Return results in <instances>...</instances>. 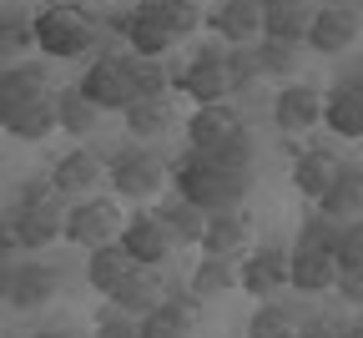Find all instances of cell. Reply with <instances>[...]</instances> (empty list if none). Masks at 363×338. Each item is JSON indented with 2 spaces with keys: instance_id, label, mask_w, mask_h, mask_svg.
<instances>
[{
  "instance_id": "cell-1",
  "label": "cell",
  "mask_w": 363,
  "mask_h": 338,
  "mask_svg": "<svg viewBox=\"0 0 363 338\" xmlns=\"http://www.w3.org/2000/svg\"><path fill=\"white\" fill-rule=\"evenodd\" d=\"M66 192L45 177H26L16 192V212L6 222V248H51L56 237H66Z\"/></svg>"
},
{
  "instance_id": "cell-2",
  "label": "cell",
  "mask_w": 363,
  "mask_h": 338,
  "mask_svg": "<svg viewBox=\"0 0 363 338\" xmlns=\"http://www.w3.org/2000/svg\"><path fill=\"white\" fill-rule=\"evenodd\" d=\"M172 182L187 202H197L202 212H233L238 202H247L252 192V172L247 167H222L217 157L187 147V157H182L172 167Z\"/></svg>"
},
{
  "instance_id": "cell-3",
  "label": "cell",
  "mask_w": 363,
  "mask_h": 338,
  "mask_svg": "<svg viewBox=\"0 0 363 338\" xmlns=\"http://www.w3.org/2000/svg\"><path fill=\"white\" fill-rule=\"evenodd\" d=\"M101 111H126L136 96H147V81H142V56L136 51H101L96 61L86 66V76L76 81Z\"/></svg>"
},
{
  "instance_id": "cell-4",
  "label": "cell",
  "mask_w": 363,
  "mask_h": 338,
  "mask_svg": "<svg viewBox=\"0 0 363 338\" xmlns=\"http://www.w3.org/2000/svg\"><path fill=\"white\" fill-rule=\"evenodd\" d=\"M35 36H40L35 51H45L51 61H76L101 40V26H96L91 11H81L76 0H66V6H45L35 16Z\"/></svg>"
},
{
  "instance_id": "cell-5",
  "label": "cell",
  "mask_w": 363,
  "mask_h": 338,
  "mask_svg": "<svg viewBox=\"0 0 363 338\" xmlns=\"http://www.w3.org/2000/svg\"><path fill=\"white\" fill-rule=\"evenodd\" d=\"M172 91L192 96L197 107H207V102H233V91H238V81H233V45H222V36H217L212 45H202L197 61L182 71V76H172Z\"/></svg>"
},
{
  "instance_id": "cell-6",
  "label": "cell",
  "mask_w": 363,
  "mask_h": 338,
  "mask_svg": "<svg viewBox=\"0 0 363 338\" xmlns=\"http://www.w3.org/2000/svg\"><path fill=\"white\" fill-rule=\"evenodd\" d=\"M111 192L116 197H126V202H152V197H162V187H167V162L162 157H152L147 147H126V152H116L111 162Z\"/></svg>"
},
{
  "instance_id": "cell-7",
  "label": "cell",
  "mask_w": 363,
  "mask_h": 338,
  "mask_svg": "<svg viewBox=\"0 0 363 338\" xmlns=\"http://www.w3.org/2000/svg\"><path fill=\"white\" fill-rule=\"evenodd\" d=\"M121 232H126V217L111 197H81L66 212V243H76L86 253L101 243H121Z\"/></svg>"
},
{
  "instance_id": "cell-8",
  "label": "cell",
  "mask_w": 363,
  "mask_h": 338,
  "mask_svg": "<svg viewBox=\"0 0 363 338\" xmlns=\"http://www.w3.org/2000/svg\"><path fill=\"white\" fill-rule=\"evenodd\" d=\"M323 111H328V91H318L308 76H303V81H288V86L278 91V102H272V121H278L283 136L313 131L318 121H323Z\"/></svg>"
},
{
  "instance_id": "cell-9",
  "label": "cell",
  "mask_w": 363,
  "mask_h": 338,
  "mask_svg": "<svg viewBox=\"0 0 363 338\" xmlns=\"http://www.w3.org/2000/svg\"><path fill=\"white\" fill-rule=\"evenodd\" d=\"M358 36H363V16H358V6H318V16H313V31H308V51H318V56H343V51H353L358 45Z\"/></svg>"
},
{
  "instance_id": "cell-10",
  "label": "cell",
  "mask_w": 363,
  "mask_h": 338,
  "mask_svg": "<svg viewBox=\"0 0 363 338\" xmlns=\"http://www.w3.org/2000/svg\"><path fill=\"white\" fill-rule=\"evenodd\" d=\"M242 288L257 303L272 298L278 288H293V253L278 248V243H262V248L242 253Z\"/></svg>"
},
{
  "instance_id": "cell-11",
  "label": "cell",
  "mask_w": 363,
  "mask_h": 338,
  "mask_svg": "<svg viewBox=\"0 0 363 338\" xmlns=\"http://www.w3.org/2000/svg\"><path fill=\"white\" fill-rule=\"evenodd\" d=\"M126 45H131L142 61H162L172 45H177V31L167 26L162 0H142V6L126 16Z\"/></svg>"
},
{
  "instance_id": "cell-12",
  "label": "cell",
  "mask_w": 363,
  "mask_h": 338,
  "mask_svg": "<svg viewBox=\"0 0 363 338\" xmlns=\"http://www.w3.org/2000/svg\"><path fill=\"white\" fill-rule=\"evenodd\" d=\"M121 243H126V253L142 263V268H162L172 258V248H177V232L167 227L162 212H136V217H126Z\"/></svg>"
},
{
  "instance_id": "cell-13",
  "label": "cell",
  "mask_w": 363,
  "mask_h": 338,
  "mask_svg": "<svg viewBox=\"0 0 363 338\" xmlns=\"http://www.w3.org/2000/svg\"><path fill=\"white\" fill-rule=\"evenodd\" d=\"M51 182L66 192L71 202H81V197H96V192H101V182H111V167H106L96 152L76 147V152L56 157V167H51Z\"/></svg>"
},
{
  "instance_id": "cell-14",
  "label": "cell",
  "mask_w": 363,
  "mask_h": 338,
  "mask_svg": "<svg viewBox=\"0 0 363 338\" xmlns=\"http://www.w3.org/2000/svg\"><path fill=\"white\" fill-rule=\"evenodd\" d=\"M56 288H61V273L56 268H45V263H21L6 273V303L16 313H35L56 298Z\"/></svg>"
},
{
  "instance_id": "cell-15",
  "label": "cell",
  "mask_w": 363,
  "mask_h": 338,
  "mask_svg": "<svg viewBox=\"0 0 363 338\" xmlns=\"http://www.w3.org/2000/svg\"><path fill=\"white\" fill-rule=\"evenodd\" d=\"M343 278L338 248H318V243H298L293 248V288L298 293H328Z\"/></svg>"
},
{
  "instance_id": "cell-16",
  "label": "cell",
  "mask_w": 363,
  "mask_h": 338,
  "mask_svg": "<svg viewBox=\"0 0 363 338\" xmlns=\"http://www.w3.org/2000/svg\"><path fill=\"white\" fill-rule=\"evenodd\" d=\"M338 172H343V157L333 152V147H308V152H298L293 157V187L303 192L308 202H323L328 197V187L338 182Z\"/></svg>"
},
{
  "instance_id": "cell-17",
  "label": "cell",
  "mask_w": 363,
  "mask_h": 338,
  "mask_svg": "<svg viewBox=\"0 0 363 338\" xmlns=\"http://www.w3.org/2000/svg\"><path fill=\"white\" fill-rule=\"evenodd\" d=\"M0 121H6V131H11V136H21V141H45V136L61 126L56 91L35 96V102H21V107H0Z\"/></svg>"
},
{
  "instance_id": "cell-18",
  "label": "cell",
  "mask_w": 363,
  "mask_h": 338,
  "mask_svg": "<svg viewBox=\"0 0 363 338\" xmlns=\"http://www.w3.org/2000/svg\"><path fill=\"white\" fill-rule=\"evenodd\" d=\"M267 26V11H262V0H222V6L207 16V31L222 36V40H233V45H247L257 40Z\"/></svg>"
},
{
  "instance_id": "cell-19",
  "label": "cell",
  "mask_w": 363,
  "mask_h": 338,
  "mask_svg": "<svg viewBox=\"0 0 363 338\" xmlns=\"http://www.w3.org/2000/svg\"><path fill=\"white\" fill-rule=\"evenodd\" d=\"M238 126H242V111H238L233 102H207V107H197V111L187 116V147L217 152Z\"/></svg>"
},
{
  "instance_id": "cell-20",
  "label": "cell",
  "mask_w": 363,
  "mask_h": 338,
  "mask_svg": "<svg viewBox=\"0 0 363 338\" xmlns=\"http://www.w3.org/2000/svg\"><path fill=\"white\" fill-rule=\"evenodd\" d=\"M247 243H252V217L242 207H233V212H212L207 217V232H202L197 248L212 253V258H242V253H252Z\"/></svg>"
},
{
  "instance_id": "cell-21",
  "label": "cell",
  "mask_w": 363,
  "mask_h": 338,
  "mask_svg": "<svg viewBox=\"0 0 363 338\" xmlns=\"http://www.w3.org/2000/svg\"><path fill=\"white\" fill-rule=\"evenodd\" d=\"M126 116V131L136 141H157L177 126V96L172 91H157V96H136V102L121 111Z\"/></svg>"
},
{
  "instance_id": "cell-22",
  "label": "cell",
  "mask_w": 363,
  "mask_h": 338,
  "mask_svg": "<svg viewBox=\"0 0 363 338\" xmlns=\"http://www.w3.org/2000/svg\"><path fill=\"white\" fill-rule=\"evenodd\" d=\"M323 126H333L343 141H358L363 136V81L348 76L328 91V111H323Z\"/></svg>"
},
{
  "instance_id": "cell-23",
  "label": "cell",
  "mask_w": 363,
  "mask_h": 338,
  "mask_svg": "<svg viewBox=\"0 0 363 338\" xmlns=\"http://www.w3.org/2000/svg\"><path fill=\"white\" fill-rule=\"evenodd\" d=\"M131 268H136V258L126 253V243H101V248H91V253H86V283L96 288L101 298L116 293V288L126 283Z\"/></svg>"
},
{
  "instance_id": "cell-24",
  "label": "cell",
  "mask_w": 363,
  "mask_h": 338,
  "mask_svg": "<svg viewBox=\"0 0 363 338\" xmlns=\"http://www.w3.org/2000/svg\"><path fill=\"white\" fill-rule=\"evenodd\" d=\"M162 298H167V283L157 278V268H142V263H136V268L126 273V283L111 293V303H121V308H126V313H136V318L157 313V308H162Z\"/></svg>"
},
{
  "instance_id": "cell-25",
  "label": "cell",
  "mask_w": 363,
  "mask_h": 338,
  "mask_svg": "<svg viewBox=\"0 0 363 338\" xmlns=\"http://www.w3.org/2000/svg\"><path fill=\"white\" fill-rule=\"evenodd\" d=\"M252 51H257V66H262V76H267V81H283V86H288V81H298V76H303V51H308L303 40L262 36Z\"/></svg>"
},
{
  "instance_id": "cell-26",
  "label": "cell",
  "mask_w": 363,
  "mask_h": 338,
  "mask_svg": "<svg viewBox=\"0 0 363 338\" xmlns=\"http://www.w3.org/2000/svg\"><path fill=\"white\" fill-rule=\"evenodd\" d=\"M318 212H328V217H338V222H353V217H363V167L343 162L338 182L328 187V197L318 202Z\"/></svg>"
},
{
  "instance_id": "cell-27",
  "label": "cell",
  "mask_w": 363,
  "mask_h": 338,
  "mask_svg": "<svg viewBox=\"0 0 363 338\" xmlns=\"http://www.w3.org/2000/svg\"><path fill=\"white\" fill-rule=\"evenodd\" d=\"M45 91H51V71L30 66V61H16V66H6V81H0V107L35 102V96H45Z\"/></svg>"
},
{
  "instance_id": "cell-28",
  "label": "cell",
  "mask_w": 363,
  "mask_h": 338,
  "mask_svg": "<svg viewBox=\"0 0 363 338\" xmlns=\"http://www.w3.org/2000/svg\"><path fill=\"white\" fill-rule=\"evenodd\" d=\"M227 288H242V263L202 253V263H197V273H192V293L212 303V298H222V293H227Z\"/></svg>"
},
{
  "instance_id": "cell-29",
  "label": "cell",
  "mask_w": 363,
  "mask_h": 338,
  "mask_svg": "<svg viewBox=\"0 0 363 338\" xmlns=\"http://www.w3.org/2000/svg\"><path fill=\"white\" fill-rule=\"evenodd\" d=\"M56 107H61V131H71V136H91V131L101 126V107L91 102L81 86L56 91Z\"/></svg>"
},
{
  "instance_id": "cell-30",
  "label": "cell",
  "mask_w": 363,
  "mask_h": 338,
  "mask_svg": "<svg viewBox=\"0 0 363 338\" xmlns=\"http://www.w3.org/2000/svg\"><path fill=\"white\" fill-rule=\"evenodd\" d=\"M298 333H303L298 313L288 303H272V298H262L257 313L247 318V338H298Z\"/></svg>"
},
{
  "instance_id": "cell-31",
  "label": "cell",
  "mask_w": 363,
  "mask_h": 338,
  "mask_svg": "<svg viewBox=\"0 0 363 338\" xmlns=\"http://www.w3.org/2000/svg\"><path fill=\"white\" fill-rule=\"evenodd\" d=\"M30 45H40V36H35V16L6 6V16H0V51H6V66H16V61L30 51Z\"/></svg>"
},
{
  "instance_id": "cell-32",
  "label": "cell",
  "mask_w": 363,
  "mask_h": 338,
  "mask_svg": "<svg viewBox=\"0 0 363 338\" xmlns=\"http://www.w3.org/2000/svg\"><path fill=\"white\" fill-rule=\"evenodd\" d=\"M157 212H162V217H167V227L177 232V243H202V232H207V217H212V212H202L197 202H187L182 192H177V202H162Z\"/></svg>"
},
{
  "instance_id": "cell-33",
  "label": "cell",
  "mask_w": 363,
  "mask_h": 338,
  "mask_svg": "<svg viewBox=\"0 0 363 338\" xmlns=\"http://www.w3.org/2000/svg\"><path fill=\"white\" fill-rule=\"evenodd\" d=\"M313 16H318V6H278V11H267L262 36H278V40H308Z\"/></svg>"
},
{
  "instance_id": "cell-34",
  "label": "cell",
  "mask_w": 363,
  "mask_h": 338,
  "mask_svg": "<svg viewBox=\"0 0 363 338\" xmlns=\"http://www.w3.org/2000/svg\"><path fill=\"white\" fill-rule=\"evenodd\" d=\"M207 157H217L222 167H247V172H252V167H257V136H252V126L242 121V126L227 136L217 152H207Z\"/></svg>"
},
{
  "instance_id": "cell-35",
  "label": "cell",
  "mask_w": 363,
  "mask_h": 338,
  "mask_svg": "<svg viewBox=\"0 0 363 338\" xmlns=\"http://www.w3.org/2000/svg\"><path fill=\"white\" fill-rule=\"evenodd\" d=\"M91 338H142V318L106 298V303L96 308V333H91Z\"/></svg>"
},
{
  "instance_id": "cell-36",
  "label": "cell",
  "mask_w": 363,
  "mask_h": 338,
  "mask_svg": "<svg viewBox=\"0 0 363 338\" xmlns=\"http://www.w3.org/2000/svg\"><path fill=\"white\" fill-rule=\"evenodd\" d=\"M162 11H167V26L177 31V40H187L207 26V11L197 6V0H162Z\"/></svg>"
},
{
  "instance_id": "cell-37",
  "label": "cell",
  "mask_w": 363,
  "mask_h": 338,
  "mask_svg": "<svg viewBox=\"0 0 363 338\" xmlns=\"http://www.w3.org/2000/svg\"><path fill=\"white\" fill-rule=\"evenodd\" d=\"M202 303H207V298H197L192 288H187V293H167V298H162V313H167V318H177L182 328L192 333V328L202 323Z\"/></svg>"
},
{
  "instance_id": "cell-38",
  "label": "cell",
  "mask_w": 363,
  "mask_h": 338,
  "mask_svg": "<svg viewBox=\"0 0 363 338\" xmlns=\"http://www.w3.org/2000/svg\"><path fill=\"white\" fill-rule=\"evenodd\" d=\"M338 263L343 268H363V217H353L338 237Z\"/></svg>"
},
{
  "instance_id": "cell-39",
  "label": "cell",
  "mask_w": 363,
  "mask_h": 338,
  "mask_svg": "<svg viewBox=\"0 0 363 338\" xmlns=\"http://www.w3.org/2000/svg\"><path fill=\"white\" fill-rule=\"evenodd\" d=\"M142 338H187V328L157 308V313H147V318H142Z\"/></svg>"
},
{
  "instance_id": "cell-40",
  "label": "cell",
  "mask_w": 363,
  "mask_h": 338,
  "mask_svg": "<svg viewBox=\"0 0 363 338\" xmlns=\"http://www.w3.org/2000/svg\"><path fill=\"white\" fill-rule=\"evenodd\" d=\"M257 76H262L257 51H233V81H238V91H242V86H252Z\"/></svg>"
},
{
  "instance_id": "cell-41",
  "label": "cell",
  "mask_w": 363,
  "mask_h": 338,
  "mask_svg": "<svg viewBox=\"0 0 363 338\" xmlns=\"http://www.w3.org/2000/svg\"><path fill=\"white\" fill-rule=\"evenodd\" d=\"M338 293H343V303L363 308V268H343V278H338Z\"/></svg>"
},
{
  "instance_id": "cell-42",
  "label": "cell",
  "mask_w": 363,
  "mask_h": 338,
  "mask_svg": "<svg viewBox=\"0 0 363 338\" xmlns=\"http://www.w3.org/2000/svg\"><path fill=\"white\" fill-rule=\"evenodd\" d=\"M298 338H343V328L338 323H328V318H313V323H303V333Z\"/></svg>"
},
{
  "instance_id": "cell-43",
  "label": "cell",
  "mask_w": 363,
  "mask_h": 338,
  "mask_svg": "<svg viewBox=\"0 0 363 338\" xmlns=\"http://www.w3.org/2000/svg\"><path fill=\"white\" fill-rule=\"evenodd\" d=\"M278 6H313V0H262V11H278Z\"/></svg>"
},
{
  "instance_id": "cell-44",
  "label": "cell",
  "mask_w": 363,
  "mask_h": 338,
  "mask_svg": "<svg viewBox=\"0 0 363 338\" xmlns=\"http://www.w3.org/2000/svg\"><path fill=\"white\" fill-rule=\"evenodd\" d=\"M343 338H363V323H353V328H343Z\"/></svg>"
},
{
  "instance_id": "cell-45",
  "label": "cell",
  "mask_w": 363,
  "mask_h": 338,
  "mask_svg": "<svg viewBox=\"0 0 363 338\" xmlns=\"http://www.w3.org/2000/svg\"><path fill=\"white\" fill-rule=\"evenodd\" d=\"M323 6H358V0H323Z\"/></svg>"
},
{
  "instance_id": "cell-46",
  "label": "cell",
  "mask_w": 363,
  "mask_h": 338,
  "mask_svg": "<svg viewBox=\"0 0 363 338\" xmlns=\"http://www.w3.org/2000/svg\"><path fill=\"white\" fill-rule=\"evenodd\" d=\"M45 6H66V0H45Z\"/></svg>"
}]
</instances>
